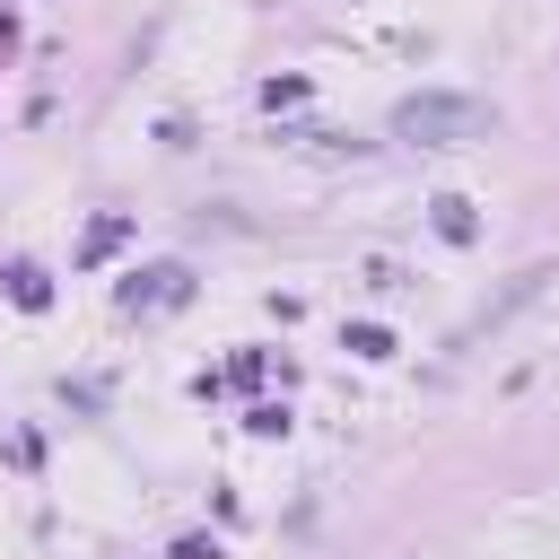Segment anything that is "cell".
Here are the masks:
<instances>
[{"label": "cell", "mask_w": 559, "mask_h": 559, "mask_svg": "<svg viewBox=\"0 0 559 559\" xmlns=\"http://www.w3.org/2000/svg\"><path fill=\"white\" fill-rule=\"evenodd\" d=\"M349 349H358V358H393V332H384V323H349Z\"/></svg>", "instance_id": "5b68a950"}, {"label": "cell", "mask_w": 559, "mask_h": 559, "mask_svg": "<svg viewBox=\"0 0 559 559\" xmlns=\"http://www.w3.org/2000/svg\"><path fill=\"white\" fill-rule=\"evenodd\" d=\"M437 236L445 245H472V201L463 192H437Z\"/></svg>", "instance_id": "7a4b0ae2"}, {"label": "cell", "mask_w": 559, "mask_h": 559, "mask_svg": "<svg viewBox=\"0 0 559 559\" xmlns=\"http://www.w3.org/2000/svg\"><path fill=\"white\" fill-rule=\"evenodd\" d=\"M9 297H17V306H26V314H35V306H44V297H52V280H44V271H35V262H9Z\"/></svg>", "instance_id": "277c9868"}, {"label": "cell", "mask_w": 559, "mask_h": 559, "mask_svg": "<svg viewBox=\"0 0 559 559\" xmlns=\"http://www.w3.org/2000/svg\"><path fill=\"white\" fill-rule=\"evenodd\" d=\"M245 428H253V437H280V428H288V411H280V402H262V411H245Z\"/></svg>", "instance_id": "8992f818"}, {"label": "cell", "mask_w": 559, "mask_h": 559, "mask_svg": "<svg viewBox=\"0 0 559 559\" xmlns=\"http://www.w3.org/2000/svg\"><path fill=\"white\" fill-rule=\"evenodd\" d=\"M166 559H218V542H210V533H183V542H175Z\"/></svg>", "instance_id": "52a82bcc"}, {"label": "cell", "mask_w": 559, "mask_h": 559, "mask_svg": "<svg viewBox=\"0 0 559 559\" xmlns=\"http://www.w3.org/2000/svg\"><path fill=\"white\" fill-rule=\"evenodd\" d=\"M175 280H183V271H131V280H122V306L140 314L148 297H175Z\"/></svg>", "instance_id": "3957f363"}, {"label": "cell", "mask_w": 559, "mask_h": 559, "mask_svg": "<svg viewBox=\"0 0 559 559\" xmlns=\"http://www.w3.org/2000/svg\"><path fill=\"white\" fill-rule=\"evenodd\" d=\"M393 131L419 140V148H454V140H480V131H489V105L428 87V96H402V105H393Z\"/></svg>", "instance_id": "6da1fadb"}]
</instances>
